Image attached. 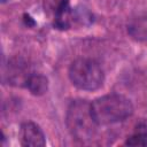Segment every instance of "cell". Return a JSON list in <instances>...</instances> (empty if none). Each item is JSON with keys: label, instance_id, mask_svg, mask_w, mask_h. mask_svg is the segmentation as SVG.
Returning a JSON list of instances; mask_svg holds the SVG:
<instances>
[{"label": "cell", "instance_id": "6da1fadb", "mask_svg": "<svg viewBox=\"0 0 147 147\" xmlns=\"http://www.w3.org/2000/svg\"><path fill=\"white\" fill-rule=\"evenodd\" d=\"M91 111L98 125H109L130 117L133 113V106L126 96L111 93L92 101Z\"/></svg>", "mask_w": 147, "mask_h": 147}, {"label": "cell", "instance_id": "7a4b0ae2", "mask_svg": "<svg viewBox=\"0 0 147 147\" xmlns=\"http://www.w3.org/2000/svg\"><path fill=\"white\" fill-rule=\"evenodd\" d=\"M65 122L71 136L82 141L91 139L98 126L91 111V103L85 100H75L69 105Z\"/></svg>", "mask_w": 147, "mask_h": 147}, {"label": "cell", "instance_id": "3957f363", "mask_svg": "<svg viewBox=\"0 0 147 147\" xmlns=\"http://www.w3.org/2000/svg\"><path fill=\"white\" fill-rule=\"evenodd\" d=\"M69 78L77 88L84 91L98 90L105 79L103 70L91 59H77L69 68Z\"/></svg>", "mask_w": 147, "mask_h": 147}, {"label": "cell", "instance_id": "277c9868", "mask_svg": "<svg viewBox=\"0 0 147 147\" xmlns=\"http://www.w3.org/2000/svg\"><path fill=\"white\" fill-rule=\"evenodd\" d=\"M20 137L21 144L25 147H41L46 144L44 132L41 131L39 125L33 122H25L22 124Z\"/></svg>", "mask_w": 147, "mask_h": 147}, {"label": "cell", "instance_id": "5b68a950", "mask_svg": "<svg viewBox=\"0 0 147 147\" xmlns=\"http://www.w3.org/2000/svg\"><path fill=\"white\" fill-rule=\"evenodd\" d=\"M72 22H74V11L69 6V0H61L55 11L54 26L60 30H65L70 28Z\"/></svg>", "mask_w": 147, "mask_h": 147}, {"label": "cell", "instance_id": "8992f818", "mask_svg": "<svg viewBox=\"0 0 147 147\" xmlns=\"http://www.w3.org/2000/svg\"><path fill=\"white\" fill-rule=\"evenodd\" d=\"M129 34L138 41H147V15L132 18L127 24Z\"/></svg>", "mask_w": 147, "mask_h": 147}, {"label": "cell", "instance_id": "52a82bcc", "mask_svg": "<svg viewBox=\"0 0 147 147\" xmlns=\"http://www.w3.org/2000/svg\"><path fill=\"white\" fill-rule=\"evenodd\" d=\"M9 82L16 83V84H26V80L31 76L29 72L28 65L22 62L21 60H15L14 62H10L9 64Z\"/></svg>", "mask_w": 147, "mask_h": 147}, {"label": "cell", "instance_id": "ba28073f", "mask_svg": "<svg viewBox=\"0 0 147 147\" xmlns=\"http://www.w3.org/2000/svg\"><path fill=\"white\" fill-rule=\"evenodd\" d=\"M26 88L33 95H42L48 90V80L45 76L39 74H31L25 84Z\"/></svg>", "mask_w": 147, "mask_h": 147}, {"label": "cell", "instance_id": "9c48e42d", "mask_svg": "<svg viewBox=\"0 0 147 147\" xmlns=\"http://www.w3.org/2000/svg\"><path fill=\"white\" fill-rule=\"evenodd\" d=\"M125 144L129 146H147V129L139 125L136 132L127 138Z\"/></svg>", "mask_w": 147, "mask_h": 147}]
</instances>
